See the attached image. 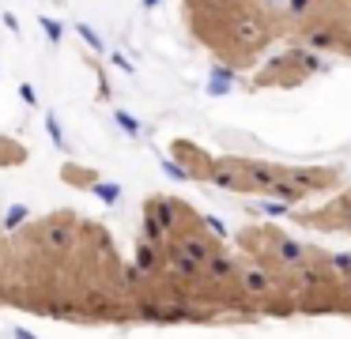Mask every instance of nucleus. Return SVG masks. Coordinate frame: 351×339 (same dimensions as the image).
Instances as JSON below:
<instances>
[{
    "label": "nucleus",
    "mask_w": 351,
    "mask_h": 339,
    "mask_svg": "<svg viewBox=\"0 0 351 339\" xmlns=\"http://www.w3.org/2000/svg\"><path fill=\"white\" fill-rule=\"evenodd\" d=\"M76 218L72 215H49L46 223H38L34 226V238H38V245L42 249H49V253H64V249H72V241H76Z\"/></svg>",
    "instance_id": "nucleus-5"
},
{
    "label": "nucleus",
    "mask_w": 351,
    "mask_h": 339,
    "mask_svg": "<svg viewBox=\"0 0 351 339\" xmlns=\"http://www.w3.org/2000/svg\"><path fill=\"white\" fill-rule=\"evenodd\" d=\"M42 30L49 34V42H61V23L57 19H42Z\"/></svg>",
    "instance_id": "nucleus-15"
},
{
    "label": "nucleus",
    "mask_w": 351,
    "mask_h": 339,
    "mask_svg": "<svg viewBox=\"0 0 351 339\" xmlns=\"http://www.w3.org/2000/svg\"><path fill=\"white\" fill-rule=\"evenodd\" d=\"M162 170H167L170 177H178V181H189V177H193V173H189V166H182V162H170V158L162 162Z\"/></svg>",
    "instance_id": "nucleus-10"
},
{
    "label": "nucleus",
    "mask_w": 351,
    "mask_h": 339,
    "mask_svg": "<svg viewBox=\"0 0 351 339\" xmlns=\"http://www.w3.org/2000/svg\"><path fill=\"white\" fill-rule=\"evenodd\" d=\"M46 128H49V136H53V143H57V147H69V143H64V132H61V125H57V117H53V113L46 117Z\"/></svg>",
    "instance_id": "nucleus-14"
},
{
    "label": "nucleus",
    "mask_w": 351,
    "mask_h": 339,
    "mask_svg": "<svg viewBox=\"0 0 351 339\" xmlns=\"http://www.w3.org/2000/svg\"><path fill=\"white\" fill-rule=\"evenodd\" d=\"M114 117H117V125H121V128H125V132H129V136H132V140H136V136H140V125H136V121H132V117H129V113H125V110H117V113H114Z\"/></svg>",
    "instance_id": "nucleus-11"
},
{
    "label": "nucleus",
    "mask_w": 351,
    "mask_h": 339,
    "mask_svg": "<svg viewBox=\"0 0 351 339\" xmlns=\"http://www.w3.org/2000/svg\"><path fill=\"white\" fill-rule=\"evenodd\" d=\"M23 218H27V208H16V211H8V218H4V226L12 230V226H19Z\"/></svg>",
    "instance_id": "nucleus-16"
},
{
    "label": "nucleus",
    "mask_w": 351,
    "mask_h": 339,
    "mask_svg": "<svg viewBox=\"0 0 351 339\" xmlns=\"http://www.w3.org/2000/svg\"><path fill=\"white\" fill-rule=\"evenodd\" d=\"M283 275H276L272 268H265V264H238V294H245V298H276V294H283Z\"/></svg>",
    "instance_id": "nucleus-4"
},
{
    "label": "nucleus",
    "mask_w": 351,
    "mask_h": 339,
    "mask_svg": "<svg viewBox=\"0 0 351 339\" xmlns=\"http://www.w3.org/2000/svg\"><path fill=\"white\" fill-rule=\"evenodd\" d=\"M283 177L295 181L298 188H306V192H325V188L340 185V170H328V166H287Z\"/></svg>",
    "instance_id": "nucleus-6"
},
{
    "label": "nucleus",
    "mask_w": 351,
    "mask_h": 339,
    "mask_svg": "<svg viewBox=\"0 0 351 339\" xmlns=\"http://www.w3.org/2000/svg\"><path fill=\"white\" fill-rule=\"evenodd\" d=\"M174 158H182V166H189V173L200 177V181H208L212 170H215V158L204 155L200 147H193L189 140H174Z\"/></svg>",
    "instance_id": "nucleus-7"
},
{
    "label": "nucleus",
    "mask_w": 351,
    "mask_h": 339,
    "mask_svg": "<svg viewBox=\"0 0 351 339\" xmlns=\"http://www.w3.org/2000/svg\"><path fill=\"white\" fill-rule=\"evenodd\" d=\"M317 260H325L332 268V275H340L343 283H351V253H321Z\"/></svg>",
    "instance_id": "nucleus-9"
},
{
    "label": "nucleus",
    "mask_w": 351,
    "mask_h": 339,
    "mask_svg": "<svg viewBox=\"0 0 351 339\" xmlns=\"http://www.w3.org/2000/svg\"><path fill=\"white\" fill-rule=\"evenodd\" d=\"M91 192H95V196H102V200H106V203H114L117 196H121V188H117V185H102V181H99V185H95Z\"/></svg>",
    "instance_id": "nucleus-13"
},
{
    "label": "nucleus",
    "mask_w": 351,
    "mask_h": 339,
    "mask_svg": "<svg viewBox=\"0 0 351 339\" xmlns=\"http://www.w3.org/2000/svg\"><path fill=\"white\" fill-rule=\"evenodd\" d=\"M144 211H152L155 218H159L162 226H167V234L174 238V234L189 230V226H200L204 223V215H197V211L185 208V200H178V196H147L144 200Z\"/></svg>",
    "instance_id": "nucleus-3"
},
{
    "label": "nucleus",
    "mask_w": 351,
    "mask_h": 339,
    "mask_svg": "<svg viewBox=\"0 0 351 339\" xmlns=\"http://www.w3.org/2000/svg\"><path fill=\"white\" fill-rule=\"evenodd\" d=\"M19 95H23V102H27V105L38 102V98H34V87H31V83H23V87H19Z\"/></svg>",
    "instance_id": "nucleus-18"
},
{
    "label": "nucleus",
    "mask_w": 351,
    "mask_h": 339,
    "mask_svg": "<svg viewBox=\"0 0 351 339\" xmlns=\"http://www.w3.org/2000/svg\"><path fill=\"white\" fill-rule=\"evenodd\" d=\"M144 4H147V8H155V0H144Z\"/></svg>",
    "instance_id": "nucleus-21"
},
{
    "label": "nucleus",
    "mask_w": 351,
    "mask_h": 339,
    "mask_svg": "<svg viewBox=\"0 0 351 339\" xmlns=\"http://www.w3.org/2000/svg\"><path fill=\"white\" fill-rule=\"evenodd\" d=\"M204 223H208V230H215V234H219V238H223V234H227V226H223V223H219V218H215V215H204Z\"/></svg>",
    "instance_id": "nucleus-17"
},
{
    "label": "nucleus",
    "mask_w": 351,
    "mask_h": 339,
    "mask_svg": "<svg viewBox=\"0 0 351 339\" xmlns=\"http://www.w3.org/2000/svg\"><path fill=\"white\" fill-rule=\"evenodd\" d=\"M12 336H16V339H34L31 331H23V328H16V331H12Z\"/></svg>",
    "instance_id": "nucleus-20"
},
{
    "label": "nucleus",
    "mask_w": 351,
    "mask_h": 339,
    "mask_svg": "<svg viewBox=\"0 0 351 339\" xmlns=\"http://www.w3.org/2000/svg\"><path fill=\"white\" fill-rule=\"evenodd\" d=\"M114 64H117V68H125V72H132V64L121 57V53H114Z\"/></svg>",
    "instance_id": "nucleus-19"
},
{
    "label": "nucleus",
    "mask_w": 351,
    "mask_h": 339,
    "mask_svg": "<svg viewBox=\"0 0 351 339\" xmlns=\"http://www.w3.org/2000/svg\"><path fill=\"white\" fill-rule=\"evenodd\" d=\"M238 241H242L250 253H257V260L265 264V268H272L276 275H283V279L321 256V249L287 238V234L272 230V226H245V230L238 234Z\"/></svg>",
    "instance_id": "nucleus-1"
},
{
    "label": "nucleus",
    "mask_w": 351,
    "mask_h": 339,
    "mask_svg": "<svg viewBox=\"0 0 351 339\" xmlns=\"http://www.w3.org/2000/svg\"><path fill=\"white\" fill-rule=\"evenodd\" d=\"M61 177L69 181V185H80V188H95V185H99V173L84 170V166H72V162L61 170Z\"/></svg>",
    "instance_id": "nucleus-8"
},
{
    "label": "nucleus",
    "mask_w": 351,
    "mask_h": 339,
    "mask_svg": "<svg viewBox=\"0 0 351 339\" xmlns=\"http://www.w3.org/2000/svg\"><path fill=\"white\" fill-rule=\"evenodd\" d=\"M313 72H321V60L306 49H295V53H283V57H272L250 79V87H298Z\"/></svg>",
    "instance_id": "nucleus-2"
},
{
    "label": "nucleus",
    "mask_w": 351,
    "mask_h": 339,
    "mask_svg": "<svg viewBox=\"0 0 351 339\" xmlns=\"http://www.w3.org/2000/svg\"><path fill=\"white\" fill-rule=\"evenodd\" d=\"M76 30H80V34H84V42H87V45H91V49H99V53H102V38H99V34H95V30H91V27H87V23H76Z\"/></svg>",
    "instance_id": "nucleus-12"
}]
</instances>
